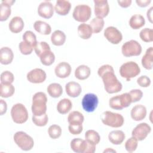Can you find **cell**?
<instances>
[{
	"label": "cell",
	"instance_id": "cell-1",
	"mask_svg": "<svg viewBox=\"0 0 153 153\" xmlns=\"http://www.w3.org/2000/svg\"><path fill=\"white\" fill-rule=\"evenodd\" d=\"M97 74L102 78L105 89L107 93L112 94L121 90L123 85L117 78L112 66L109 65H102L99 68Z\"/></svg>",
	"mask_w": 153,
	"mask_h": 153
},
{
	"label": "cell",
	"instance_id": "cell-2",
	"mask_svg": "<svg viewBox=\"0 0 153 153\" xmlns=\"http://www.w3.org/2000/svg\"><path fill=\"white\" fill-rule=\"evenodd\" d=\"M47 98L43 92H37L32 97V112L33 115L41 116L47 111Z\"/></svg>",
	"mask_w": 153,
	"mask_h": 153
},
{
	"label": "cell",
	"instance_id": "cell-3",
	"mask_svg": "<svg viewBox=\"0 0 153 153\" xmlns=\"http://www.w3.org/2000/svg\"><path fill=\"white\" fill-rule=\"evenodd\" d=\"M102 122L106 126L118 128L124 124V117L122 115L111 111H105L101 115Z\"/></svg>",
	"mask_w": 153,
	"mask_h": 153
},
{
	"label": "cell",
	"instance_id": "cell-4",
	"mask_svg": "<svg viewBox=\"0 0 153 153\" xmlns=\"http://www.w3.org/2000/svg\"><path fill=\"white\" fill-rule=\"evenodd\" d=\"M140 72V69L139 65L134 62H127L123 63L120 68V75L126 78L127 81L131 78L137 76Z\"/></svg>",
	"mask_w": 153,
	"mask_h": 153
},
{
	"label": "cell",
	"instance_id": "cell-5",
	"mask_svg": "<svg viewBox=\"0 0 153 153\" xmlns=\"http://www.w3.org/2000/svg\"><path fill=\"white\" fill-rule=\"evenodd\" d=\"M14 140L22 150L27 151L33 147L34 141L32 137L24 131H17L14 135Z\"/></svg>",
	"mask_w": 153,
	"mask_h": 153
},
{
	"label": "cell",
	"instance_id": "cell-6",
	"mask_svg": "<svg viewBox=\"0 0 153 153\" xmlns=\"http://www.w3.org/2000/svg\"><path fill=\"white\" fill-rule=\"evenodd\" d=\"M131 103V99L129 93H125L111 97L109 101V105L113 109L121 110L128 107Z\"/></svg>",
	"mask_w": 153,
	"mask_h": 153
},
{
	"label": "cell",
	"instance_id": "cell-7",
	"mask_svg": "<svg viewBox=\"0 0 153 153\" xmlns=\"http://www.w3.org/2000/svg\"><path fill=\"white\" fill-rule=\"evenodd\" d=\"M11 115L13 121L17 124L25 123L28 119L27 111L22 103H16L13 106Z\"/></svg>",
	"mask_w": 153,
	"mask_h": 153
},
{
	"label": "cell",
	"instance_id": "cell-8",
	"mask_svg": "<svg viewBox=\"0 0 153 153\" xmlns=\"http://www.w3.org/2000/svg\"><path fill=\"white\" fill-rule=\"evenodd\" d=\"M121 51L125 57L137 56L142 53V47L137 41L131 39L122 45Z\"/></svg>",
	"mask_w": 153,
	"mask_h": 153
},
{
	"label": "cell",
	"instance_id": "cell-9",
	"mask_svg": "<svg viewBox=\"0 0 153 153\" xmlns=\"http://www.w3.org/2000/svg\"><path fill=\"white\" fill-rule=\"evenodd\" d=\"M91 16V8L85 4L76 5L73 11L74 19L79 22H85L88 21Z\"/></svg>",
	"mask_w": 153,
	"mask_h": 153
},
{
	"label": "cell",
	"instance_id": "cell-10",
	"mask_svg": "<svg viewBox=\"0 0 153 153\" xmlns=\"http://www.w3.org/2000/svg\"><path fill=\"white\" fill-rule=\"evenodd\" d=\"M98 103V98L97 96L93 93H87L85 94L81 101L82 108L87 112H93L96 109Z\"/></svg>",
	"mask_w": 153,
	"mask_h": 153
},
{
	"label": "cell",
	"instance_id": "cell-11",
	"mask_svg": "<svg viewBox=\"0 0 153 153\" xmlns=\"http://www.w3.org/2000/svg\"><path fill=\"white\" fill-rule=\"evenodd\" d=\"M151 128L149 124L146 123H142L137 125L132 131V136L137 140L142 141L144 140L148 134L151 132Z\"/></svg>",
	"mask_w": 153,
	"mask_h": 153
},
{
	"label": "cell",
	"instance_id": "cell-12",
	"mask_svg": "<svg viewBox=\"0 0 153 153\" xmlns=\"http://www.w3.org/2000/svg\"><path fill=\"white\" fill-rule=\"evenodd\" d=\"M104 36L109 42L113 44H119L123 39L121 32L114 26L106 27L104 31Z\"/></svg>",
	"mask_w": 153,
	"mask_h": 153
},
{
	"label": "cell",
	"instance_id": "cell-13",
	"mask_svg": "<svg viewBox=\"0 0 153 153\" xmlns=\"http://www.w3.org/2000/svg\"><path fill=\"white\" fill-rule=\"evenodd\" d=\"M47 78L45 72L40 69L35 68L31 70L27 74V80L32 83L39 84L43 82Z\"/></svg>",
	"mask_w": 153,
	"mask_h": 153
},
{
	"label": "cell",
	"instance_id": "cell-14",
	"mask_svg": "<svg viewBox=\"0 0 153 153\" xmlns=\"http://www.w3.org/2000/svg\"><path fill=\"white\" fill-rule=\"evenodd\" d=\"M94 14L98 17H106L109 11V7L107 1L94 0Z\"/></svg>",
	"mask_w": 153,
	"mask_h": 153
},
{
	"label": "cell",
	"instance_id": "cell-15",
	"mask_svg": "<svg viewBox=\"0 0 153 153\" xmlns=\"http://www.w3.org/2000/svg\"><path fill=\"white\" fill-rule=\"evenodd\" d=\"M54 7L53 4L50 1L42 2L38 6V14L45 19L51 18L54 14Z\"/></svg>",
	"mask_w": 153,
	"mask_h": 153
},
{
	"label": "cell",
	"instance_id": "cell-16",
	"mask_svg": "<svg viewBox=\"0 0 153 153\" xmlns=\"http://www.w3.org/2000/svg\"><path fill=\"white\" fill-rule=\"evenodd\" d=\"M56 75L60 78H65L69 76L71 72V65L65 62L59 63L55 68Z\"/></svg>",
	"mask_w": 153,
	"mask_h": 153
},
{
	"label": "cell",
	"instance_id": "cell-17",
	"mask_svg": "<svg viewBox=\"0 0 153 153\" xmlns=\"http://www.w3.org/2000/svg\"><path fill=\"white\" fill-rule=\"evenodd\" d=\"M131 117L136 121L143 120L146 115V107L142 105H135L131 110Z\"/></svg>",
	"mask_w": 153,
	"mask_h": 153
},
{
	"label": "cell",
	"instance_id": "cell-18",
	"mask_svg": "<svg viewBox=\"0 0 153 153\" xmlns=\"http://www.w3.org/2000/svg\"><path fill=\"white\" fill-rule=\"evenodd\" d=\"M71 8V4L69 1L65 0L57 1L54 7L56 13L60 16L67 15Z\"/></svg>",
	"mask_w": 153,
	"mask_h": 153
},
{
	"label": "cell",
	"instance_id": "cell-19",
	"mask_svg": "<svg viewBox=\"0 0 153 153\" xmlns=\"http://www.w3.org/2000/svg\"><path fill=\"white\" fill-rule=\"evenodd\" d=\"M65 90L67 94L71 97H78L82 91L80 84L74 81L68 82L65 85Z\"/></svg>",
	"mask_w": 153,
	"mask_h": 153
},
{
	"label": "cell",
	"instance_id": "cell-20",
	"mask_svg": "<svg viewBox=\"0 0 153 153\" xmlns=\"http://www.w3.org/2000/svg\"><path fill=\"white\" fill-rule=\"evenodd\" d=\"M14 58V54L11 48L7 47H2L0 50V62L2 65L10 64Z\"/></svg>",
	"mask_w": 153,
	"mask_h": 153
},
{
	"label": "cell",
	"instance_id": "cell-21",
	"mask_svg": "<svg viewBox=\"0 0 153 153\" xmlns=\"http://www.w3.org/2000/svg\"><path fill=\"white\" fill-rule=\"evenodd\" d=\"M8 27L11 32L15 33H19L24 27V22L20 17H14L10 22Z\"/></svg>",
	"mask_w": 153,
	"mask_h": 153
},
{
	"label": "cell",
	"instance_id": "cell-22",
	"mask_svg": "<svg viewBox=\"0 0 153 153\" xmlns=\"http://www.w3.org/2000/svg\"><path fill=\"white\" fill-rule=\"evenodd\" d=\"M87 146L86 140L80 138H75L71 142L72 150L76 153H84Z\"/></svg>",
	"mask_w": 153,
	"mask_h": 153
},
{
	"label": "cell",
	"instance_id": "cell-23",
	"mask_svg": "<svg viewBox=\"0 0 153 153\" xmlns=\"http://www.w3.org/2000/svg\"><path fill=\"white\" fill-rule=\"evenodd\" d=\"M126 137L124 133L119 130H114L109 133L108 135L109 140L114 145H120L124 140Z\"/></svg>",
	"mask_w": 153,
	"mask_h": 153
},
{
	"label": "cell",
	"instance_id": "cell-24",
	"mask_svg": "<svg viewBox=\"0 0 153 153\" xmlns=\"http://www.w3.org/2000/svg\"><path fill=\"white\" fill-rule=\"evenodd\" d=\"M152 58H153V48L152 47L148 48L144 56L142 58V65L144 68L150 70L152 68Z\"/></svg>",
	"mask_w": 153,
	"mask_h": 153
},
{
	"label": "cell",
	"instance_id": "cell-25",
	"mask_svg": "<svg viewBox=\"0 0 153 153\" xmlns=\"http://www.w3.org/2000/svg\"><path fill=\"white\" fill-rule=\"evenodd\" d=\"M91 74L90 68L86 65H79L75 71V76L79 80H84L89 77Z\"/></svg>",
	"mask_w": 153,
	"mask_h": 153
},
{
	"label": "cell",
	"instance_id": "cell-26",
	"mask_svg": "<svg viewBox=\"0 0 153 153\" xmlns=\"http://www.w3.org/2000/svg\"><path fill=\"white\" fill-rule=\"evenodd\" d=\"M33 27L36 32L42 35H49L51 32L50 25L47 23L41 20L36 21L33 24Z\"/></svg>",
	"mask_w": 153,
	"mask_h": 153
},
{
	"label": "cell",
	"instance_id": "cell-27",
	"mask_svg": "<svg viewBox=\"0 0 153 153\" xmlns=\"http://www.w3.org/2000/svg\"><path fill=\"white\" fill-rule=\"evenodd\" d=\"M66 41V35L63 32L60 30H55L51 36V41L52 44L56 46L63 45Z\"/></svg>",
	"mask_w": 153,
	"mask_h": 153
},
{
	"label": "cell",
	"instance_id": "cell-28",
	"mask_svg": "<svg viewBox=\"0 0 153 153\" xmlns=\"http://www.w3.org/2000/svg\"><path fill=\"white\" fill-rule=\"evenodd\" d=\"M92 29L89 25L85 23L80 24L78 27V33L83 39H88L92 35Z\"/></svg>",
	"mask_w": 153,
	"mask_h": 153
},
{
	"label": "cell",
	"instance_id": "cell-29",
	"mask_svg": "<svg viewBox=\"0 0 153 153\" xmlns=\"http://www.w3.org/2000/svg\"><path fill=\"white\" fill-rule=\"evenodd\" d=\"M145 20L144 17L140 14H134L132 16L129 20V25L133 29H138L145 25Z\"/></svg>",
	"mask_w": 153,
	"mask_h": 153
},
{
	"label": "cell",
	"instance_id": "cell-30",
	"mask_svg": "<svg viewBox=\"0 0 153 153\" xmlns=\"http://www.w3.org/2000/svg\"><path fill=\"white\" fill-rule=\"evenodd\" d=\"M72 108V102L69 99L60 100L57 105V110L61 114H66L71 111Z\"/></svg>",
	"mask_w": 153,
	"mask_h": 153
},
{
	"label": "cell",
	"instance_id": "cell-31",
	"mask_svg": "<svg viewBox=\"0 0 153 153\" xmlns=\"http://www.w3.org/2000/svg\"><path fill=\"white\" fill-rule=\"evenodd\" d=\"M49 95L53 98L59 97L63 93V88L59 83H51L47 88Z\"/></svg>",
	"mask_w": 153,
	"mask_h": 153
},
{
	"label": "cell",
	"instance_id": "cell-32",
	"mask_svg": "<svg viewBox=\"0 0 153 153\" xmlns=\"http://www.w3.org/2000/svg\"><path fill=\"white\" fill-rule=\"evenodd\" d=\"M0 91L1 96L4 98H7L13 95L15 91V88L11 84H5L1 82Z\"/></svg>",
	"mask_w": 153,
	"mask_h": 153
},
{
	"label": "cell",
	"instance_id": "cell-33",
	"mask_svg": "<svg viewBox=\"0 0 153 153\" xmlns=\"http://www.w3.org/2000/svg\"><path fill=\"white\" fill-rule=\"evenodd\" d=\"M104 23L105 22L102 18L97 17L92 19V20L90 22V26L92 29L93 32L94 33H97L103 29Z\"/></svg>",
	"mask_w": 153,
	"mask_h": 153
},
{
	"label": "cell",
	"instance_id": "cell-34",
	"mask_svg": "<svg viewBox=\"0 0 153 153\" xmlns=\"http://www.w3.org/2000/svg\"><path fill=\"white\" fill-rule=\"evenodd\" d=\"M84 117L79 111H72L68 117V121L69 124H82Z\"/></svg>",
	"mask_w": 153,
	"mask_h": 153
},
{
	"label": "cell",
	"instance_id": "cell-35",
	"mask_svg": "<svg viewBox=\"0 0 153 153\" xmlns=\"http://www.w3.org/2000/svg\"><path fill=\"white\" fill-rule=\"evenodd\" d=\"M39 58L42 64L45 66H50L55 60V56L51 50L43 53Z\"/></svg>",
	"mask_w": 153,
	"mask_h": 153
},
{
	"label": "cell",
	"instance_id": "cell-36",
	"mask_svg": "<svg viewBox=\"0 0 153 153\" xmlns=\"http://www.w3.org/2000/svg\"><path fill=\"white\" fill-rule=\"evenodd\" d=\"M85 137L86 140L93 143L96 145L98 144L100 140V137L99 134L93 130H87L85 133Z\"/></svg>",
	"mask_w": 153,
	"mask_h": 153
},
{
	"label": "cell",
	"instance_id": "cell-37",
	"mask_svg": "<svg viewBox=\"0 0 153 153\" xmlns=\"http://www.w3.org/2000/svg\"><path fill=\"white\" fill-rule=\"evenodd\" d=\"M11 6L4 2L2 1L1 4V12H0V21L3 22L7 20L11 14Z\"/></svg>",
	"mask_w": 153,
	"mask_h": 153
},
{
	"label": "cell",
	"instance_id": "cell-38",
	"mask_svg": "<svg viewBox=\"0 0 153 153\" xmlns=\"http://www.w3.org/2000/svg\"><path fill=\"white\" fill-rule=\"evenodd\" d=\"M23 39L25 42L31 45L33 47V48H35L36 44L38 43L36 41V35L33 32L30 30H27L23 33Z\"/></svg>",
	"mask_w": 153,
	"mask_h": 153
},
{
	"label": "cell",
	"instance_id": "cell-39",
	"mask_svg": "<svg viewBox=\"0 0 153 153\" xmlns=\"http://www.w3.org/2000/svg\"><path fill=\"white\" fill-rule=\"evenodd\" d=\"M34 50L36 55L40 57L43 53L47 51L51 50V49L50 45L46 42L41 41L36 44V46L34 48Z\"/></svg>",
	"mask_w": 153,
	"mask_h": 153
},
{
	"label": "cell",
	"instance_id": "cell-40",
	"mask_svg": "<svg viewBox=\"0 0 153 153\" xmlns=\"http://www.w3.org/2000/svg\"><path fill=\"white\" fill-rule=\"evenodd\" d=\"M152 35L153 30L152 29L145 28L142 29L141 31L140 32L139 36L143 41L145 42H149L153 41Z\"/></svg>",
	"mask_w": 153,
	"mask_h": 153
},
{
	"label": "cell",
	"instance_id": "cell-41",
	"mask_svg": "<svg viewBox=\"0 0 153 153\" xmlns=\"http://www.w3.org/2000/svg\"><path fill=\"white\" fill-rule=\"evenodd\" d=\"M48 133L49 136L53 139H56L59 138L62 134V128L61 127L56 124L51 125L49 127L48 129Z\"/></svg>",
	"mask_w": 153,
	"mask_h": 153
},
{
	"label": "cell",
	"instance_id": "cell-42",
	"mask_svg": "<svg viewBox=\"0 0 153 153\" xmlns=\"http://www.w3.org/2000/svg\"><path fill=\"white\" fill-rule=\"evenodd\" d=\"M32 120L34 124L39 127L45 126L48 121V118L46 114H44L41 116L33 115Z\"/></svg>",
	"mask_w": 153,
	"mask_h": 153
},
{
	"label": "cell",
	"instance_id": "cell-43",
	"mask_svg": "<svg viewBox=\"0 0 153 153\" xmlns=\"http://www.w3.org/2000/svg\"><path fill=\"white\" fill-rule=\"evenodd\" d=\"M137 141L138 140L133 136L129 138L126 142V143H125V148L127 150V151L128 152H134L137 147V145H138Z\"/></svg>",
	"mask_w": 153,
	"mask_h": 153
},
{
	"label": "cell",
	"instance_id": "cell-44",
	"mask_svg": "<svg viewBox=\"0 0 153 153\" xmlns=\"http://www.w3.org/2000/svg\"><path fill=\"white\" fill-rule=\"evenodd\" d=\"M14 80V75L8 71H4L1 74V83L11 84Z\"/></svg>",
	"mask_w": 153,
	"mask_h": 153
},
{
	"label": "cell",
	"instance_id": "cell-45",
	"mask_svg": "<svg viewBox=\"0 0 153 153\" xmlns=\"http://www.w3.org/2000/svg\"><path fill=\"white\" fill-rule=\"evenodd\" d=\"M33 47L29 44L25 42L24 41H22L19 44V50L22 54L28 55L32 53Z\"/></svg>",
	"mask_w": 153,
	"mask_h": 153
},
{
	"label": "cell",
	"instance_id": "cell-46",
	"mask_svg": "<svg viewBox=\"0 0 153 153\" xmlns=\"http://www.w3.org/2000/svg\"><path fill=\"white\" fill-rule=\"evenodd\" d=\"M129 94L131 97V103L136 102L139 101L143 96L142 91L139 89H134L131 90L129 93Z\"/></svg>",
	"mask_w": 153,
	"mask_h": 153
},
{
	"label": "cell",
	"instance_id": "cell-47",
	"mask_svg": "<svg viewBox=\"0 0 153 153\" xmlns=\"http://www.w3.org/2000/svg\"><path fill=\"white\" fill-rule=\"evenodd\" d=\"M69 132L74 135L80 134L82 131V124H69L68 126Z\"/></svg>",
	"mask_w": 153,
	"mask_h": 153
},
{
	"label": "cell",
	"instance_id": "cell-48",
	"mask_svg": "<svg viewBox=\"0 0 153 153\" xmlns=\"http://www.w3.org/2000/svg\"><path fill=\"white\" fill-rule=\"evenodd\" d=\"M137 83L139 86L142 87H148L151 84V79L148 76L146 75H142L137 78Z\"/></svg>",
	"mask_w": 153,
	"mask_h": 153
},
{
	"label": "cell",
	"instance_id": "cell-49",
	"mask_svg": "<svg viewBox=\"0 0 153 153\" xmlns=\"http://www.w3.org/2000/svg\"><path fill=\"white\" fill-rule=\"evenodd\" d=\"M87 146L84 153H94L96 151V145L93 143H91L87 140Z\"/></svg>",
	"mask_w": 153,
	"mask_h": 153
},
{
	"label": "cell",
	"instance_id": "cell-50",
	"mask_svg": "<svg viewBox=\"0 0 153 153\" xmlns=\"http://www.w3.org/2000/svg\"><path fill=\"white\" fill-rule=\"evenodd\" d=\"M7 109V105L5 101L3 99L0 100V114L1 115H4L6 113Z\"/></svg>",
	"mask_w": 153,
	"mask_h": 153
},
{
	"label": "cell",
	"instance_id": "cell-51",
	"mask_svg": "<svg viewBox=\"0 0 153 153\" xmlns=\"http://www.w3.org/2000/svg\"><path fill=\"white\" fill-rule=\"evenodd\" d=\"M151 0H136V2L138 6L140 7H147L150 3H151Z\"/></svg>",
	"mask_w": 153,
	"mask_h": 153
},
{
	"label": "cell",
	"instance_id": "cell-52",
	"mask_svg": "<svg viewBox=\"0 0 153 153\" xmlns=\"http://www.w3.org/2000/svg\"><path fill=\"white\" fill-rule=\"evenodd\" d=\"M117 2L118 3L119 5L123 8H127L130 7L131 4V0H124V1H118Z\"/></svg>",
	"mask_w": 153,
	"mask_h": 153
},
{
	"label": "cell",
	"instance_id": "cell-53",
	"mask_svg": "<svg viewBox=\"0 0 153 153\" xmlns=\"http://www.w3.org/2000/svg\"><path fill=\"white\" fill-rule=\"evenodd\" d=\"M152 9H153V7H151L150 9H149V10H148V11H147V14H146L147 17H148V19H149V22H150L151 23H152Z\"/></svg>",
	"mask_w": 153,
	"mask_h": 153
},
{
	"label": "cell",
	"instance_id": "cell-54",
	"mask_svg": "<svg viewBox=\"0 0 153 153\" xmlns=\"http://www.w3.org/2000/svg\"><path fill=\"white\" fill-rule=\"evenodd\" d=\"M3 2H4L5 3L10 5V6L13 5V4L15 2V1H9V0H6V1H2Z\"/></svg>",
	"mask_w": 153,
	"mask_h": 153
},
{
	"label": "cell",
	"instance_id": "cell-55",
	"mask_svg": "<svg viewBox=\"0 0 153 153\" xmlns=\"http://www.w3.org/2000/svg\"><path fill=\"white\" fill-rule=\"evenodd\" d=\"M115 152L116 151L115 150H113V149H109V148H108V149H106V150H105L103 151V152Z\"/></svg>",
	"mask_w": 153,
	"mask_h": 153
}]
</instances>
